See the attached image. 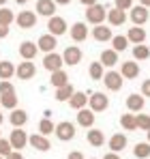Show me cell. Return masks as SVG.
Listing matches in <instances>:
<instances>
[{
  "label": "cell",
  "instance_id": "1",
  "mask_svg": "<svg viewBox=\"0 0 150 159\" xmlns=\"http://www.w3.org/2000/svg\"><path fill=\"white\" fill-rule=\"evenodd\" d=\"M107 20V9L103 7V4H90V7H86V22L88 24H92V26H99Z\"/></svg>",
  "mask_w": 150,
  "mask_h": 159
},
{
  "label": "cell",
  "instance_id": "2",
  "mask_svg": "<svg viewBox=\"0 0 150 159\" xmlns=\"http://www.w3.org/2000/svg\"><path fill=\"white\" fill-rule=\"evenodd\" d=\"M103 84H105L107 90L118 93V90L122 88V84H125V78L120 75V71H116V69H107L105 75H103Z\"/></svg>",
  "mask_w": 150,
  "mask_h": 159
},
{
  "label": "cell",
  "instance_id": "3",
  "mask_svg": "<svg viewBox=\"0 0 150 159\" xmlns=\"http://www.w3.org/2000/svg\"><path fill=\"white\" fill-rule=\"evenodd\" d=\"M88 107H90L95 114L105 112V110L109 107V97H107L105 93H92V95L88 97Z\"/></svg>",
  "mask_w": 150,
  "mask_h": 159
},
{
  "label": "cell",
  "instance_id": "4",
  "mask_svg": "<svg viewBox=\"0 0 150 159\" xmlns=\"http://www.w3.org/2000/svg\"><path fill=\"white\" fill-rule=\"evenodd\" d=\"M54 133H56V138H58L60 142H71V140L75 138V125L69 123V120H62V123L56 125Z\"/></svg>",
  "mask_w": 150,
  "mask_h": 159
},
{
  "label": "cell",
  "instance_id": "5",
  "mask_svg": "<svg viewBox=\"0 0 150 159\" xmlns=\"http://www.w3.org/2000/svg\"><path fill=\"white\" fill-rule=\"evenodd\" d=\"M47 30H50V34H54V37H62L64 32H69V26H67L64 17L51 15L50 20H47Z\"/></svg>",
  "mask_w": 150,
  "mask_h": 159
},
{
  "label": "cell",
  "instance_id": "6",
  "mask_svg": "<svg viewBox=\"0 0 150 159\" xmlns=\"http://www.w3.org/2000/svg\"><path fill=\"white\" fill-rule=\"evenodd\" d=\"M9 142H11L13 151H22L26 144H28V133H26L22 127H13V131L9 135Z\"/></svg>",
  "mask_w": 150,
  "mask_h": 159
},
{
  "label": "cell",
  "instance_id": "7",
  "mask_svg": "<svg viewBox=\"0 0 150 159\" xmlns=\"http://www.w3.org/2000/svg\"><path fill=\"white\" fill-rule=\"evenodd\" d=\"M82 58H84V54H82V50H79L77 45H69V48L62 52V62H64V65H69V67L79 65V62H82Z\"/></svg>",
  "mask_w": 150,
  "mask_h": 159
},
{
  "label": "cell",
  "instance_id": "8",
  "mask_svg": "<svg viewBox=\"0 0 150 159\" xmlns=\"http://www.w3.org/2000/svg\"><path fill=\"white\" fill-rule=\"evenodd\" d=\"M69 34H71V39H73L75 43H82V41H86V39H88V34H90V30H88V24H86V22H75L73 26L69 28Z\"/></svg>",
  "mask_w": 150,
  "mask_h": 159
},
{
  "label": "cell",
  "instance_id": "9",
  "mask_svg": "<svg viewBox=\"0 0 150 159\" xmlns=\"http://www.w3.org/2000/svg\"><path fill=\"white\" fill-rule=\"evenodd\" d=\"M15 24L22 28V30L34 28L37 26V13H34V11H22V13L15 17Z\"/></svg>",
  "mask_w": 150,
  "mask_h": 159
},
{
  "label": "cell",
  "instance_id": "10",
  "mask_svg": "<svg viewBox=\"0 0 150 159\" xmlns=\"http://www.w3.org/2000/svg\"><path fill=\"white\" fill-rule=\"evenodd\" d=\"M148 17H150V11L146 7H142V4L131 7V22H133V26H144L148 22Z\"/></svg>",
  "mask_w": 150,
  "mask_h": 159
},
{
  "label": "cell",
  "instance_id": "11",
  "mask_svg": "<svg viewBox=\"0 0 150 159\" xmlns=\"http://www.w3.org/2000/svg\"><path fill=\"white\" fill-rule=\"evenodd\" d=\"M28 144H30L32 148L41 151V153H47V151L51 148V142L47 140V135H41V133H32V135H28Z\"/></svg>",
  "mask_w": 150,
  "mask_h": 159
},
{
  "label": "cell",
  "instance_id": "12",
  "mask_svg": "<svg viewBox=\"0 0 150 159\" xmlns=\"http://www.w3.org/2000/svg\"><path fill=\"white\" fill-rule=\"evenodd\" d=\"M34 73H37V67H34L32 60H24V62H20V65L15 67V75L20 80H32Z\"/></svg>",
  "mask_w": 150,
  "mask_h": 159
},
{
  "label": "cell",
  "instance_id": "13",
  "mask_svg": "<svg viewBox=\"0 0 150 159\" xmlns=\"http://www.w3.org/2000/svg\"><path fill=\"white\" fill-rule=\"evenodd\" d=\"M62 54H56V52H50L45 54V58H43V67L50 71V73H54V71H58V69H62Z\"/></svg>",
  "mask_w": 150,
  "mask_h": 159
},
{
  "label": "cell",
  "instance_id": "14",
  "mask_svg": "<svg viewBox=\"0 0 150 159\" xmlns=\"http://www.w3.org/2000/svg\"><path fill=\"white\" fill-rule=\"evenodd\" d=\"M95 116L97 114L90 107H82V110H77V125L84 127V129H90L95 125Z\"/></svg>",
  "mask_w": 150,
  "mask_h": 159
},
{
  "label": "cell",
  "instance_id": "15",
  "mask_svg": "<svg viewBox=\"0 0 150 159\" xmlns=\"http://www.w3.org/2000/svg\"><path fill=\"white\" fill-rule=\"evenodd\" d=\"M144 103H146V97L142 95V93H131L129 97H126V110L129 112H142L144 110Z\"/></svg>",
  "mask_w": 150,
  "mask_h": 159
},
{
  "label": "cell",
  "instance_id": "16",
  "mask_svg": "<svg viewBox=\"0 0 150 159\" xmlns=\"http://www.w3.org/2000/svg\"><path fill=\"white\" fill-rule=\"evenodd\" d=\"M56 2L54 0H37V7H34V13L37 15H43V17H51L56 15Z\"/></svg>",
  "mask_w": 150,
  "mask_h": 159
},
{
  "label": "cell",
  "instance_id": "17",
  "mask_svg": "<svg viewBox=\"0 0 150 159\" xmlns=\"http://www.w3.org/2000/svg\"><path fill=\"white\" fill-rule=\"evenodd\" d=\"M58 37H54V34H43V37H39V41H37V48H39V52H56V45H58V41H56Z\"/></svg>",
  "mask_w": 150,
  "mask_h": 159
},
{
  "label": "cell",
  "instance_id": "18",
  "mask_svg": "<svg viewBox=\"0 0 150 159\" xmlns=\"http://www.w3.org/2000/svg\"><path fill=\"white\" fill-rule=\"evenodd\" d=\"M120 75L125 80H135L139 75V62H137V60H126V62H122Z\"/></svg>",
  "mask_w": 150,
  "mask_h": 159
},
{
  "label": "cell",
  "instance_id": "19",
  "mask_svg": "<svg viewBox=\"0 0 150 159\" xmlns=\"http://www.w3.org/2000/svg\"><path fill=\"white\" fill-rule=\"evenodd\" d=\"M112 26H105V24H99V26L92 28V39L95 41H101V43H107L112 41Z\"/></svg>",
  "mask_w": 150,
  "mask_h": 159
},
{
  "label": "cell",
  "instance_id": "20",
  "mask_svg": "<svg viewBox=\"0 0 150 159\" xmlns=\"http://www.w3.org/2000/svg\"><path fill=\"white\" fill-rule=\"evenodd\" d=\"M126 39H129V43H135V45H142L144 41H146V30L142 26H133L126 30Z\"/></svg>",
  "mask_w": 150,
  "mask_h": 159
},
{
  "label": "cell",
  "instance_id": "21",
  "mask_svg": "<svg viewBox=\"0 0 150 159\" xmlns=\"http://www.w3.org/2000/svg\"><path fill=\"white\" fill-rule=\"evenodd\" d=\"M37 54H39L37 43H32V41H24V43H20V56H22V60H32Z\"/></svg>",
  "mask_w": 150,
  "mask_h": 159
},
{
  "label": "cell",
  "instance_id": "22",
  "mask_svg": "<svg viewBox=\"0 0 150 159\" xmlns=\"http://www.w3.org/2000/svg\"><path fill=\"white\" fill-rule=\"evenodd\" d=\"M126 142H129V140H126L125 133H114V135L109 138L107 144H109L112 153H120V151H125V148H126Z\"/></svg>",
  "mask_w": 150,
  "mask_h": 159
},
{
  "label": "cell",
  "instance_id": "23",
  "mask_svg": "<svg viewBox=\"0 0 150 159\" xmlns=\"http://www.w3.org/2000/svg\"><path fill=\"white\" fill-rule=\"evenodd\" d=\"M86 140H88V144H90V146L99 148V146H103V144H105V133L101 131V129L90 127V131L86 133Z\"/></svg>",
  "mask_w": 150,
  "mask_h": 159
},
{
  "label": "cell",
  "instance_id": "24",
  "mask_svg": "<svg viewBox=\"0 0 150 159\" xmlns=\"http://www.w3.org/2000/svg\"><path fill=\"white\" fill-rule=\"evenodd\" d=\"M99 62L103 65V67H107V69H114L116 62H118V52H114L112 48H109V50H103V52H101Z\"/></svg>",
  "mask_w": 150,
  "mask_h": 159
},
{
  "label": "cell",
  "instance_id": "25",
  "mask_svg": "<svg viewBox=\"0 0 150 159\" xmlns=\"http://www.w3.org/2000/svg\"><path fill=\"white\" fill-rule=\"evenodd\" d=\"M107 22H109V26H122L126 22V11H120V9H112V11H107Z\"/></svg>",
  "mask_w": 150,
  "mask_h": 159
},
{
  "label": "cell",
  "instance_id": "26",
  "mask_svg": "<svg viewBox=\"0 0 150 159\" xmlns=\"http://www.w3.org/2000/svg\"><path fill=\"white\" fill-rule=\"evenodd\" d=\"M9 120H11L13 127H24L26 123H28V112H26V110H20V107H15V110H11Z\"/></svg>",
  "mask_w": 150,
  "mask_h": 159
},
{
  "label": "cell",
  "instance_id": "27",
  "mask_svg": "<svg viewBox=\"0 0 150 159\" xmlns=\"http://www.w3.org/2000/svg\"><path fill=\"white\" fill-rule=\"evenodd\" d=\"M69 106L73 107V110H82V107H88V95H86V93H79V90H75L73 97L69 99Z\"/></svg>",
  "mask_w": 150,
  "mask_h": 159
},
{
  "label": "cell",
  "instance_id": "28",
  "mask_svg": "<svg viewBox=\"0 0 150 159\" xmlns=\"http://www.w3.org/2000/svg\"><path fill=\"white\" fill-rule=\"evenodd\" d=\"M50 84L54 88H60V86H64V84H69V73L67 71H62V69H58V71H54L50 78Z\"/></svg>",
  "mask_w": 150,
  "mask_h": 159
},
{
  "label": "cell",
  "instance_id": "29",
  "mask_svg": "<svg viewBox=\"0 0 150 159\" xmlns=\"http://www.w3.org/2000/svg\"><path fill=\"white\" fill-rule=\"evenodd\" d=\"M120 127H122L125 131H135V129H137V120H135V114H133V112L120 116Z\"/></svg>",
  "mask_w": 150,
  "mask_h": 159
},
{
  "label": "cell",
  "instance_id": "30",
  "mask_svg": "<svg viewBox=\"0 0 150 159\" xmlns=\"http://www.w3.org/2000/svg\"><path fill=\"white\" fill-rule=\"evenodd\" d=\"M75 88L71 86V84H64V86H60V88H56V101H69L71 97H73Z\"/></svg>",
  "mask_w": 150,
  "mask_h": 159
},
{
  "label": "cell",
  "instance_id": "31",
  "mask_svg": "<svg viewBox=\"0 0 150 159\" xmlns=\"http://www.w3.org/2000/svg\"><path fill=\"white\" fill-rule=\"evenodd\" d=\"M15 75V65L11 60H0V80H11Z\"/></svg>",
  "mask_w": 150,
  "mask_h": 159
},
{
  "label": "cell",
  "instance_id": "32",
  "mask_svg": "<svg viewBox=\"0 0 150 159\" xmlns=\"http://www.w3.org/2000/svg\"><path fill=\"white\" fill-rule=\"evenodd\" d=\"M126 48H129V39H126V34H116V37H112V50L114 52H125Z\"/></svg>",
  "mask_w": 150,
  "mask_h": 159
},
{
  "label": "cell",
  "instance_id": "33",
  "mask_svg": "<svg viewBox=\"0 0 150 159\" xmlns=\"http://www.w3.org/2000/svg\"><path fill=\"white\" fill-rule=\"evenodd\" d=\"M0 107H4V110H15V107H17V95H15V93L0 95Z\"/></svg>",
  "mask_w": 150,
  "mask_h": 159
},
{
  "label": "cell",
  "instance_id": "34",
  "mask_svg": "<svg viewBox=\"0 0 150 159\" xmlns=\"http://www.w3.org/2000/svg\"><path fill=\"white\" fill-rule=\"evenodd\" d=\"M133 155L137 159H148L150 157V142H137L133 148Z\"/></svg>",
  "mask_w": 150,
  "mask_h": 159
},
{
  "label": "cell",
  "instance_id": "35",
  "mask_svg": "<svg viewBox=\"0 0 150 159\" xmlns=\"http://www.w3.org/2000/svg\"><path fill=\"white\" fill-rule=\"evenodd\" d=\"M150 58V48L148 45H135L133 48V60H137V62H142V60H148Z\"/></svg>",
  "mask_w": 150,
  "mask_h": 159
},
{
  "label": "cell",
  "instance_id": "36",
  "mask_svg": "<svg viewBox=\"0 0 150 159\" xmlns=\"http://www.w3.org/2000/svg\"><path fill=\"white\" fill-rule=\"evenodd\" d=\"M88 75L92 80H103V75H105V67L101 65V62H90V67H88Z\"/></svg>",
  "mask_w": 150,
  "mask_h": 159
},
{
  "label": "cell",
  "instance_id": "37",
  "mask_svg": "<svg viewBox=\"0 0 150 159\" xmlns=\"http://www.w3.org/2000/svg\"><path fill=\"white\" fill-rule=\"evenodd\" d=\"M13 22H15L13 11H11V9H7V7H0V24H2V26H11Z\"/></svg>",
  "mask_w": 150,
  "mask_h": 159
},
{
  "label": "cell",
  "instance_id": "38",
  "mask_svg": "<svg viewBox=\"0 0 150 159\" xmlns=\"http://www.w3.org/2000/svg\"><path fill=\"white\" fill-rule=\"evenodd\" d=\"M135 120L139 131H150V114H135Z\"/></svg>",
  "mask_w": 150,
  "mask_h": 159
},
{
  "label": "cell",
  "instance_id": "39",
  "mask_svg": "<svg viewBox=\"0 0 150 159\" xmlns=\"http://www.w3.org/2000/svg\"><path fill=\"white\" fill-rule=\"evenodd\" d=\"M54 129H56V125L51 123L50 118H43V120L39 123V133H41V135H50V133H54Z\"/></svg>",
  "mask_w": 150,
  "mask_h": 159
},
{
  "label": "cell",
  "instance_id": "40",
  "mask_svg": "<svg viewBox=\"0 0 150 159\" xmlns=\"http://www.w3.org/2000/svg\"><path fill=\"white\" fill-rule=\"evenodd\" d=\"M11 153H13L11 142H9L7 138H0V155H2V157H7V155H11Z\"/></svg>",
  "mask_w": 150,
  "mask_h": 159
},
{
  "label": "cell",
  "instance_id": "41",
  "mask_svg": "<svg viewBox=\"0 0 150 159\" xmlns=\"http://www.w3.org/2000/svg\"><path fill=\"white\" fill-rule=\"evenodd\" d=\"M9 93H15L11 80H0V95H9Z\"/></svg>",
  "mask_w": 150,
  "mask_h": 159
},
{
  "label": "cell",
  "instance_id": "42",
  "mask_svg": "<svg viewBox=\"0 0 150 159\" xmlns=\"http://www.w3.org/2000/svg\"><path fill=\"white\" fill-rule=\"evenodd\" d=\"M114 7L120 9V11H129L133 7V0H114Z\"/></svg>",
  "mask_w": 150,
  "mask_h": 159
},
{
  "label": "cell",
  "instance_id": "43",
  "mask_svg": "<svg viewBox=\"0 0 150 159\" xmlns=\"http://www.w3.org/2000/svg\"><path fill=\"white\" fill-rule=\"evenodd\" d=\"M142 95L150 99V80H144V82H142Z\"/></svg>",
  "mask_w": 150,
  "mask_h": 159
},
{
  "label": "cell",
  "instance_id": "44",
  "mask_svg": "<svg viewBox=\"0 0 150 159\" xmlns=\"http://www.w3.org/2000/svg\"><path fill=\"white\" fill-rule=\"evenodd\" d=\"M4 159H24V155H22V151H13L11 155H7Z\"/></svg>",
  "mask_w": 150,
  "mask_h": 159
},
{
  "label": "cell",
  "instance_id": "45",
  "mask_svg": "<svg viewBox=\"0 0 150 159\" xmlns=\"http://www.w3.org/2000/svg\"><path fill=\"white\" fill-rule=\"evenodd\" d=\"M67 159H86V157H84V155H82L79 151H71V153H69V157H67Z\"/></svg>",
  "mask_w": 150,
  "mask_h": 159
},
{
  "label": "cell",
  "instance_id": "46",
  "mask_svg": "<svg viewBox=\"0 0 150 159\" xmlns=\"http://www.w3.org/2000/svg\"><path fill=\"white\" fill-rule=\"evenodd\" d=\"M4 37H9V26H2L0 24V39H4Z\"/></svg>",
  "mask_w": 150,
  "mask_h": 159
},
{
  "label": "cell",
  "instance_id": "47",
  "mask_svg": "<svg viewBox=\"0 0 150 159\" xmlns=\"http://www.w3.org/2000/svg\"><path fill=\"white\" fill-rule=\"evenodd\" d=\"M103 159H120V155H118V153H112V151H109V153H107V155H105Z\"/></svg>",
  "mask_w": 150,
  "mask_h": 159
},
{
  "label": "cell",
  "instance_id": "48",
  "mask_svg": "<svg viewBox=\"0 0 150 159\" xmlns=\"http://www.w3.org/2000/svg\"><path fill=\"white\" fill-rule=\"evenodd\" d=\"M84 7H90V4H97V0H79Z\"/></svg>",
  "mask_w": 150,
  "mask_h": 159
},
{
  "label": "cell",
  "instance_id": "49",
  "mask_svg": "<svg viewBox=\"0 0 150 159\" xmlns=\"http://www.w3.org/2000/svg\"><path fill=\"white\" fill-rule=\"evenodd\" d=\"M54 2H56V4H62V7H67L71 0H54Z\"/></svg>",
  "mask_w": 150,
  "mask_h": 159
},
{
  "label": "cell",
  "instance_id": "50",
  "mask_svg": "<svg viewBox=\"0 0 150 159\" xmlns=\"http://www.w3.org/2000/svg\"><path fill=\"white\" fill-rule=\"evenodd\" d=\"M139 4H142V7H146V9H150V0H139Z\"/></svg>",
  "mask_w": 150,
  "mask_h": 159
},
{
  "label": "cell",
  "instance_id": "51",
  "mask_svg": "<svg viewBox=\"0 0 150 159\" xmlns=\"http://www.w3.org/2000/svg\"><path fill=\"white\" fill-rule=\"evenodd\" d=\"M15 2H17V4H26L28 0H15Z\"/></svg>",
  "mask_w": 150,
  "mask_h": 159
},
{
  "label": "cell",
  "instance_id": "52",
  "mask_svg": "<svg viewBox=\"0 0 150 159\" xmlns=\"http://www.w3.org/2000/svg\"><path fill=\"white\" fill-rule=\"evenodd\" d=\"M2 123H4V116H2V114H0V125H2Z\"/></svg>",
  "mask_w": 150,
  "mask_h": 159
},
{
  "label": "cell",
  "instance_id": "53",
  "mask_svg": "<svg viewBox=\"0 0 150 159\" xmlns=\"http://www.w3.org/2000/svg\"><path fill=\"white\" fill-rule=\"evenodd\" d=\"M4 4H7V0H0V7H4Z\"/></svg>",
  "mask_w": 150,
  "mask_h": 159
},
{
  "label": "cell",
  "instance_id": "54",
  "mask_svg": "<svg viewBox=\"0 0 150 159\" xmlns=\"http://www.w3.org/2000/svg\"><path fill=\"white\" fill-rule=\"evenodd\" d=\"M146 133H148V142H150V131H146Z\"/></svg>",
  "mask_w": 150,
  "mask_h": 159
},
{
  "label": "cell",
  "instance_id": "55",
  "mask_svg": "<svg viewBox=\"0 0 150 159\" xmlns=\"http://www.w3.org/2000/svg\"><path fill=\"white\" fill-rule=\"evenodd\" d=\"M0 159H4V157H2V155H0Z\"/></svg>",
  "mask_w": 150,
  "mask_h": 159
},
{
  "label": "cell",
  "instance_id": "56",
  "mask_svg": "<svg viewBox=\"0 0 150 159\" xmlns=\"http://www.w3.org/2000/svg\"><path fill=\"white\" fill-rule=\"evenodd\" d=\"M0 138H2V133H0Z\"/></svg>",
  "mask_w": 150,
  "mask_h": 159
},
{
  "label": "cell",
  "instance_id": "57",
  "mask_svg": "<svg viewBox=\"0 0 150 159\" xmlns=\"http://www.w3.org/2000/svg\"><path fill=\"white\" fill-rule=\"evenodd\" d=\"M95 159H97V157H95Z\"/></svg>",
  "mask_w": 150,
  "mask_h": 159
}]
</instances>
